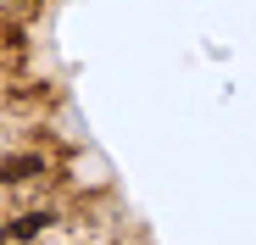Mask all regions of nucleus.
Instances as JSON below:
<instances>
[{
  "label": "nucleus",
  "instance_id": "1",
  "mask_svg": "<svg viewBox=\"0 0 256 245\" xmlns=\"http://www.w3.org/2000/svg\"><path fill=\"white\" fill-rule=\"evenodd\" d=\"M39 173H45V162H39V156H6V162H0V178H39Z\"/></svg>",
  "mask_w": 256,
  "mask_h": 245
},
{
  "label": "nucleus",
  "instance_id": "2",
  "mask_svg": "<svg viewBox=\"0 0 256 245\" xmlns=\"http://www.w3.org/2000/svg\"><path fill=\"white\" fill-rule=\"evenodd\" d=\"M39 228H50V212H28V218H17V223H12V234H17V240H34Z\"/></svg>",
  "mask_w": 256,
  "mask_h": 245
}]
</instances>
